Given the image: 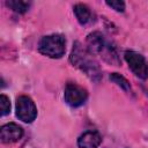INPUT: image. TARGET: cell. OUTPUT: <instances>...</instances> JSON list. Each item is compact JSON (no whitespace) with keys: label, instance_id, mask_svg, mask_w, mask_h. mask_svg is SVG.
Here are the masks:
<instances>
[{"label":"cell","instance_id":"obj_10","mask_svg":"<svg viewBox=\"0 0 148 148\" xmlns=\"http://www.w3.org/2000/svg\"><path fill=\"white\" fill-rule=\"evenodd\" d=\"M6 5L12 10L20 13V14H23L29 9L31 3L29 1H23V0H8V1H6Z\"/></svg>","mask_w":148,"mask_h":148},{"label":"cell","instance_id":"obj_11","mask_svg":"<svg viewBox=\"0 0 148 148\" xmlns=\"http://www.w3.org/2000/svg\"><path fill=\"white\" fill-rule=\"evenodd\" d=\"M109 79L110 81H112L113 83H116L118 87H120L123 90H125L126 92H130L131 91V86H130V82L119 73H111L109 75Z\"/></svg>","mask_w":148,"mask_h":148},{"label":"cell","instance_id":"obj_8","mask_svg":"<svg viewBox=\"0 0 148 148\" xmlns=\"http://www.w3.org/2000/svg\"><path fill=\"white\" fill-rule=\"evenodd\" d=\"M102 143V135L97 131H86L77 139L79 148H97Z\"/></svg>","mask_w":148,"mask_h":148},{"label":"cell","instance_id":"obj_13","mask_svg":"<svg viewBox=\"0 0 148 148\" xmlns=\"http://www.w3.org/2000/svg\"><path fill=\"white\" fill-rule=\"evenodd\" d=\"M105 3L109 7H111L112 9H114L116 12L123 13L125 10V2L124 1H120V0H118V1H106Z\"/></svg>","mask_w":148,"mask_h":148},{"label":"cell","instance_id":"obj_2","mask_svg":"<svg viewBox=\"0 0 148 148\" xmlns=\"http://www.w3.org/2000/svg\"><path fill=\"white\" fill-rule=\"evenodd\" d=\"M87 50L92 56L99 54L101 57H103L105 61L112 65L118 66L120 64L116 47L99 31L90 32L87 36Z\"/></svg>","mask_w":148,"mask_h":148},{"label":"cell","instance_id":"obj_4","mask_svg":"<svg viewBox=\"0 0 148 148\" xmlns=\"http://www.w3.org/2000/svg\"><path fill=\"white\" fill-rule=\"evenodd\" d=\"M16 117L24 123H32L37 117V108L34 101L25 95H21L16 99Z\"/></svg>","mask_w":148,"mask_h":148},{"label":"cell","instance_id":"obj_1","mask_svg":"<svg viewBox=\"0 0 148 148\" xmlns=\"http://www.w3.org/2000/svg\"><path fill=\"white\" fill-rule=\"evenodd\" d=\"M69 61L73 66L82 71L87 76H89L94 81H99L102 76L101 68L98 64L92 58V54L89 53V51L82 46L80 42H75L69 56Z\"/></svg>","mask_w":148,"mask_h":148},{"label":"cell","instance_id":"obj_7","mask_svg":"<svg viewBox=\"0 0 148 148\" xmlns=\"http://www.w3.org/2000/svg\"><path fill=\"white\" fill-rule=\"evenodd\" d=\"M22 136H23V128L15 123L5 124L0 128V139L2 143L17 142Z\"/></svg>","mask_w":148,"mask_h":148},{"label":"cell","instance_id":"obj_3","mask_svg":"<svg viewBox=\"0 0 148 148\" xmlns=\"http://www.w3.org/2000/svg\"><path fill=\"white\" fill-rule=\"evenodd\" d=\"M38 51L49 58H61L66 52V39L60 34L44 36L38 43Z\"/></svg>","mask_w":148,"mask_h":148},{"label":"cell","instance_id":"obj_6","mask_svg":"<svg viewBox=\"0 0 148 148\" xmlns=\"http://www.w3.org/2000/svg\"><path fill=\"white\" fill-rule=\"evenodd\" d=\"M64 98L68 105H71L72 108H77L84 104V102L88 98V92L83 87L69 82L65 87Z\"/></svg>","mask_w":148,"mask_h":148},{"label":"cell","instance_id":"obj_12","mask_svg":"<svg viewBox=\"0 0 148 148\" xmlns=\"http://www.w3.org/2000/svg\"><path fill=\"white\" fill-rule=\"evenodd\" d=\"M0 110H1V112H0L1 116H6L10 112V101L3 94L0 95Z\"/></svg>","mask_w":148,"mask_h":148},{"label":"cell","instance_id":"obj_5","mask_svg":"<svg viewBox=\"0 0 148 148\" xmlns=\"http://www.w3.org/2000/svg\"><path fill=\"white\" fill-rule=\"evenodd\" d=\"M124 57H125V60L128 64V67L131 68V71L139 79L146 80L148 77V65L142 54L130 50V51L125 52Z\"/></svg>","mask_w":148,"mask_h":148},{"label":"cell","instance_id":"obj_9","mask_svg":"<svg viewBox=\"0 0 148 148\" xmlns=\"http://www.w3.org/2000/svg\"><path fill=\"white\" fill-rule=\"evenodd\" d=\"M75 17L77 18L79 23L84 25L91 21V10L90 8L84 3H76L73 8Z\"/></svg>","mask_w":148,"mask_h":148}]
</instances>
